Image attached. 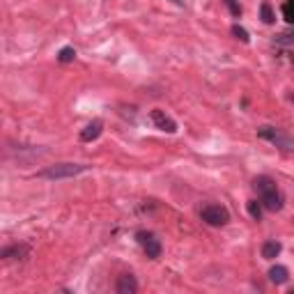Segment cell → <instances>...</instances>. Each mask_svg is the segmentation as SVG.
<instances>
[{
	"instance_id": "1",
	"label": "cell",
	"mask_w": 294,
	"mask_h": 294,
	"mask_svg": "<svg viewBox=\"0 0 294 294\" xmlns=\"http://www.w3.org/2000/svg\"><path fill=\"white\" fill-rule=\"evenodd\" d=\"M253 188L258 191V196H260V202H262L264 210H269V212H280L283 210L285 198H283V193H280L278 184L272 180V177H266V175L255 177Z\"/></svg>"
},
{
	"instance_id": "2",
	"label": "cell",
	"mask_w": 294,
	"mask_h": 294,
	"mask_svg": "<svg viewBox=\"0 0 294 294\" xmlns=\"http://www.w3.org/2000/svg\"><path fill=\"white\" fill-rule=\"evenodd\" d=\"M88 170H90V166L85 164H56L42 170V177H46V180H69V177L83 175Z\"/></svg>"
},
{
	"instance_id": "3",
	"label": "cell",
	"mask_w": 294,
	"mask_h": 294,
	"mask_svg": "<svg viewBox=\"0 0 294 294\" xmlns=\"http://www.w3.org/2000/svg\"><path fill=\"white\" fill-rule=\"evenodd\" d=\"M258 136L269 140L272 145H276L280 152H294V138H290L285 131L274 129V126H260L258 129Z\"/></svg>"
},
{
	"instance_id": "4",
	"label": "cell",
	"mask_w": 294,
	"mask_h": 294,
	"mask_svg": "<svg viewBox=\"0 0 294 294\" xmlns=\"http://www.w3.org/2000/svg\"><path fill=\"white\" fill-rule=\"evenodd\" d=\"M200 216H202V220L207 226H214V228L226 226L228 220H230V214H228V210L223 204H204Z\"/></svg>"
},
{
	"instance_id": "5",
	"label": "cell",
	"mask_w": 294,
	"mask_h": 294,
	"mask_svg": "<svg viewBox=\"0 0 294 294\" xmlns=\"http://www.w3.org/2000/svg\"><path fill=\"white\" fill-rule=\"evenodd\" d=\"M138 244L142 246V250H145L147 258H152V260H156L158 255H161V242H158L156 237H154L152 232H138Z\"/></svg>"
},
{
	"instance_id": "6",
	"label": "cell",
	"mask_w": 294,
	"mask_h": 294,
	"mask_svg": "<svg viewBox=\"0 0 294 294\" xmlns=\"http://www.w3.org/2000/svg\"><path fill=\"white\" fill-rule=\"evenodd\" d=\"M150 115H152V122H154V124H156L161 131H168V134H175V131H177L175 120L170 118V115H166L161 108H154Z\"/></svg>"
},
{
	"instance_id": "7",
	"label": "cell",
	"mask_w": 294,
	"mask_h": 294,
	"mask_svg": "<svg viewBox=\"0 0 294 294\" xmlns=\"http://www.w3.org/2000/svg\"><path fill=\"white\" fill-rule=\"evenodd\" d=\"M115 292L118 294H136L138 292L136 278L131 276V274H122V276L118 278V283H115Z\"/></svg>"
},
{
	"instance_id": "8",
	"label": "cell",
	"mask_w": 294,
	"mask_h": 294,
	"mask_svg": "<svg viewBox=\"0 0 294 294\" xmlns=\"http://www.w3.org/2000/svg\"><path fill=\"white\" fill-rule=\"evenodd\" d=\"M102 129H104V122H102V120H94V122H90V124L80 131V140H83V142L96 140V138L102 136Z\"/></svg>"
},
{
	"instance_id": "9",
	"label": "cell",
	"mask_w": 294,
	"mask_h": 294,
	"mask_svg": "<svg viewBox=\"0 0 294 294\" xmlns=\"http://www.w3.org/2000/svg\"><path fill=\"white\" fill-rule=\"evenodd\" d=\"M288 269L285 266H280V264H276V266H272L269 269V280H272L274 285H283V283H288Z\"/></svg>"
},
{
	"instance_id": "10",
	"label": "cell",
	"mask_w": 294,
	"mask_h": 294,
	"mask_svg": "<svg viewBox=\"0 0 294 294\" xmlns=\"http://www.w3.org/2000/svg\"><path fill=\"white\" fill-rule=\"evenodd\" d=\"M280 248H283V246L278 242H264L262 244V258H264V260H274V258L280 253Z\"/></svg>"
},
{
	"instance_id": "11",
	"label": "cell",
	"mask_w": 294,
	"mask_h": 294,
	"mask_svg": "<svg viewBox=\"0 0 294 294\" xmlns=\"http://www.w3.org/2000/svg\"><path fill=\"white\" fill-rule=\"evenodd\" d=\"M74 58H76V51H74L72 46H67V48H62V51L58 53V60H60V62H72Z\"/></svg>"
},
{
	"instance_id": "12",
	"label": "cell",
	"mask_w": 294,
	"mask_h": 294,
	"mask_svg": "<svg viewBox=\"0 0 294 294\" xmlns=\"http://www.w3.org/2000/svg\"><path fill=\"white\" fill-rule=\"evenodd\" d=\"M248 214L253 216V220H260L262 218V210H260V204H258V200H250V202H248Z\"/></svg>"
},
{
	"instance_id": "13",
	"label": "cell",
	"mask_w": 294,
	"mask_h": 294,
	"mask_svg": "<svg viewBox=\"0 0 294 294\" xmlns=\"http://www.w3.org/2000/svg\"><path fill=\"white\" fill-rule=\"evenodd\" d=\"M274 14H272V5L269 2H262V21L264 23H274Z\"/></svg>"
},
{
	"instance_id": "14",
	"label": "cell",
	"mask_w": 294,
	"mask_h": 294,
	"mask_svg": "<svg viewBox=\"0 0 294 294\" xmlns=\"http://www.w3.org/2000/svg\"><path fill=\"white\" fill-rule=\"evenodd\" d=\"M232 34H234L237 40H242L244 44L248 42V32H246V30H244V28H239V26H232Z\"/></svg>"
},
{
	"instance_id": "15",
	"label": "cell",
	"mask_w": 294,
	"mask_h": 294,
	"mask_svg": "<svg viewBox=\"0 0 294 294\" xmlns=\"http://www.w3.org/2000/svg\"><path fill=\"white\" fill-rule=\"evenodd\" d=\"M226 5L230 7V12H232V16H239L242 14V7L237 5V0H226Z\"/></svg>"
},
{
	"instance_id": "16",
	"label": "cell",
	"mask_w": 294,
	"mask_h": 294,
	"mask_svg": "<svg viewBox=\"0 0 294 294\" xmlns=\"http://www.w3.org/2000/svg\"><path fill=\"white\" fill-rule=\"evenodd\" d=\"M292 62H294V56H292Z\"/></svg>"
}]
</instances>
